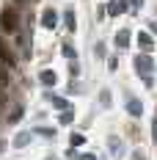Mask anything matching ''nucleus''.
Masks as SVG:
<instances>
[{"instance_id": "23", "label": "nucleus", "mask_w": 157, "mask_h": 160, "mask_svg": "<svg viewBox=\"0 0 157 160\" xmlns=\"http://www.w3.org/2000/svg\"><path fill=\"white\" fill-rule=\"evenodd\" d=\"M80 160H96V158H94V155H83Z\"/></svg>"}, {"instance_id": "5", "label": "nucleus", "mask_w": 157, "mask_h": 160, "mask_svg": "<svg viewBox=\"0 0 157 160\" xmlns=\"http://www.w3.org/2000/svg\"><path fill=\"white\" fill-rule=\"evenodd\" d=\"M63 22H66V31H69V33L77 28V17H75V8H66V11H63Z\"/></svg>"}, {"instance_id": "20", "label": "nucleus", "mask_w": 157, "mask_h": 160, "mask_svg": "<svg viewBox=\"0 0 157 160\" xmlns=\"http://www.w3.org/2000/svg\"><path fill=\"white\" fill-rule=\"evenodd\" d=\"M19 116H22V108H14V113H11V122H19Z\"/></svg>"}, {"instance_id": "14", "label": "nucleus", "mask_w": 157, "mask_h": 160, "mask_svg": "<svg viewBox=\"0 0 157 160\" xmlns=\"http://www.w3.org/2000/svg\"><path fill=\"white\" fill-rule=\"evenodd\" d=\"M63 55H66L69 61H77V52H75V50L69 47V44H63Z\"/></svg>"}, {"instance_id": "16", "label": "nucleus", "mask_w": 157, "mask_h": 160, "mask_svg": "<svg viewBox=\"0 0 157 160\" xmlns=\"http://www.w3.org/2000/svg\"><path fill=\"white\" fill-rule=\"evenodd\" d=\"M69 72H72V78H77V75H80V64H77V61H69Z\"/></svg>"}, {"instance_id": "24", "label": "nucleus", "mask_w": 157, "mask_h": 160, "mask_svg": "<svg viewBox=\"0 0 157 160\" xmlns=\"http://www.w3.org/2000/svg\"><path fill=\"white\" fill-rule=\"evenodd\" d=\"M0 83H6V72L3 69H0Z\"/></svg>"}, {"instance_id": "25", "label": "nucleus", "mask_w": 157, "mask_h": 160, "mask_svg": "<svg viewBox=\"0 0 157 160\" xmlns=\"http://www.w3.org/2000/svg\"><path fill=\"white\" fill-rule=\"evenodd\" d=\"M0 108H3V97H0Z\"/></svg>"}, {"instance_id": "11", "label": "nucleus", "mask_w": 157, "mask_h": 160, "mask_svg": "<svg viewBox=\"0 0 157 160\" xmlns=\"http://www.w3.org/2000/svg\"><path fill=\"white\" fill-rule=\"evenodd\" d=\"M116 44L124 50L127 44H130V31H119V33H116Z\"/></svg>"}, {"instance_id": "4", "label": "nucleus", "mask_w": 157, "mask_h": 160, "mask_svg": "<svg viewBox=\"0 0 157 160\" xmlns=\"http://www.w3.org/2000/svg\"><path fill=\"white\" fill-rule=\"evenodd\" d=\"M127 113H130V116H135V119L143 113V105L135 99V97H127Z\"/></svg>"}, {"instance_id": "10", "label": "nucleus", "mask_w": 157, "mask_h": 160, "mask_svg": "<svg viewBox=\"0 0 157 160\" xmlns=\"http://www.w3.org/2000/svg\"><path fill=\"white\" fill-rule=\"evenodd\" d=\"M138 44H141V47L146 50V52L155 47V42H152V36H149V33H138Z\"/></svg>"}, {"instance_id": "6", "label": "nucleus", "mask_w": 157, "mask_h": 160, "mask_svg": "<svg viewBox=\"0 0 157 160\" xmlns=\"http://www.w3.org/2000/svg\"><path fill=\"white\" fill-rule=\"evenodd\" d=\"M47 102H52V108H58V111H69V102H66L63 97H52V94H47Z\"/></svg>"}, {"instance_id": "21", "label": "nucleus", "mask_w": 157, "mask_h": 160, "mask_svg": "<svg viewBox=\"0 0 157 160\" xmlns=\"http://www.w3.org/2000/svg\"><path fill=\"white\" fill-rule=\"evenodd\" d=\"M61 122H72V111H63L61 113Z\"/></svg>"}, {"instance_id": "13", "label": "nucleus", "mask_w": 157, "mask_h": 160, "mask_svg": "<svg viewBox=\"0 0 157 160\" xmlns=\"http://www.w3.org/2000/svg\"><path fill=\"white\" fill-rule=\"evenodd\" d=\"M99 102H102V108H110V91H108V88H102V94H99Z\"/></svg>"}, {"instance_id": "26", "label": "nucleus", "mask_w": 157, "mask_h": 160, "mask_svg": "<svg viewBox=\"0 0 157 160\" xmlns=\"http://www.w3.org/2000/svg\"><path fill=\"white\" fill-rule=\"evenodd\" d=\"M17 3H22V0H17Z\"/></svg>"}, {"instance_id": "17", "label": "nucleus", "mask_w": 157, "mask_h": 160, "mask_svg": "<svg viewBox=\"0 0 157 160\" xmlns=\"http://www.w3.org/2000/svg\"><path fill=\"white\" fill-rule=\"evenodd\" d=\"M94 52H96V55H99V58H105V44H102V42H96Z\"/></svg>"}, {"instance_id": "3", "label": "nucleus", "mask_w": 157, "mask_h": 160, "mask_svg": "<svg viewBox=\"0 0 157 160\" xmlns=\"http://www.w3.org/2000/svg\"><path fill=\"white\" fill-rule=\"evenodd\" d=\"M58 25V14L52 11V8H44L42 11V28H47V31H52Z\"/></svg>"}, {"instance_id": "12", "label": "nucleus", "mask_w": 157, "mask_h": 160, "mask_svg": "<svg viewBox=\"0 0 157 160\" xmlns=\"http://www.w3.org/2000/svg\"><path fill=\"white\" fill-rule=\"evenodd\" d=\"M28 141H31V132H19V135L14 138V146H25Z\"/></svg>"}, {"instance_id": "15", "label": "nucleus", "mask_w": 157, "mask_h": 160, "mask_svg": "<svg viewBox=\"0 0 157 160\" xmlns=\"http://www.w3.org/2000/svg\"><path fill=\"white\" fill-rule=\"evenodd\" d=\"M110 152H113V155H124V149H121V144H119L116 138L110 141Z\"/></svg>"}, {"instance_id": "1", "label": "nucleus", "mask_w": 157, "mask_h": 160, "mask_svg": "<svg viewBox=\"0 0 157 160\" xmlns=\"http://www.w3.org/2000/svg\"><path fill=\"white\" fill-rule=\"evenodd\" d=\"M135 72H141V75H143V86H146V88L155 86V78H152V72H155V61H152L149 55H138V58H135Z\"/></svg>"}, {"instance_id": "2", "label": "nucleus", "mask_w": 157, "mask_h": 160, "mask_svg": "<svg viewBox=\"0 0 157 160\" xmlns=\"http://www.w3.org/2000/svg\"><path fill=\"white\" fill-rule=\"evenodd\" d=\"M17 22H19V14L17 8H3V17H0V25L6 33H14L17 31Z\"/></svg>"}, {"instance_id": "7", "label": "nucleus", "mask_w": 157, "mask_h": 160, "mask_svg": "<svg viewBox=\"0 0 157 160\" xmlns=\"http://www.w3.org/2000/svg\"><path fill=\"white\" fill-rule=\"evenodd\" d=\"M39 80H42V86H55V83H58L55 72H50V69H44V72L39 75Z\"/></svg>"}, {"instance_id": "8", "label": "nucleus", "mask_w": 157, "mask_h": 160, "mask_svg": "<svg viewBox=\"0 0 157 160\" xmlns=\"http://www.w3.org/2000/svg\"><path fill=\"white\" fill-rule=\"evenodd\" d=\"M108 11L110 14H124L127 11V0H113V3L108 6Z\"/></svg>"}, {"instance_id": "19", "label": "nucleus", "mask_w": 157, "mask_h": 160, "mask_svg": "<svg viewBox=\"0 0 157 160\" xmlns=\"http://www.w3.org/2000/svg\"><path fill=\"white\" fill-rule=\"evenodd\" d=\"M152 138H155V144H157V116L152 119Z\"/></svg>"}, {"instance_id": "9", "label": "nucleus", "mask_w": 157, "mask_h": 160, "mask_svg": "<svg viewBox=\"0 0 157 160\" xmlns=\"http://www.w3.org/2000/svg\"><path fill=\"white\" fill-rule=\"evenodd\" d=\"M0 61H3V64H8V66H14V64H17L14 52H11V50H6L3 44H0Z\"/></svg>"}, {"instance_id": "18", "label": "nucleus", "mask_w": 157, "mask_h": 160, "mask_svg": "<svg viewBox=\"0 0 157 160\" xmlns=\"http://www.w3.org/2000/svg\"><path fill=\"white\" fill-rule=\"evenodd\" d=\"M83 144H86L83 135H72V146H83Z\"/></svg>"}, {"instance_id": "22", "label": "nucleus", "mask_w": 157, "mask_h": 160, "mask_svg": "<svg viewBox=\"0 0 157 160\" xmlns=\"http://www.w3.org/2000/svg\"><path fill=\"white\" fill-rule=\"evenodd\" d=\"M141 6H143V0H132V8H135V11H138Z\"/></svg>"}]
</instances>
